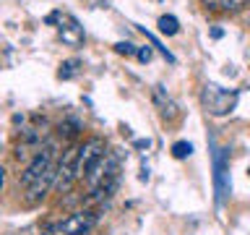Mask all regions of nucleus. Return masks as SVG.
<instances>
[{"label": "nucleus", "mask_w": 250, "mask_h": 235, "mask_svg": "<svg viewBox=\"0 0 250 235\" xmlns=\"http://www.w3.org/2000/svg\"><path fill=\"white\" fill-rule=\"evenodd\" d=\"M201 102H203V107H206V113H211V115H227V113H232V110H234V105H237V92L208 84V86H203Z\"/></svg>", "instance_id": "nucleus-1"}, {"label": "nucleus", "mask_w": 250, "mask_h": 235, "mask_svg": "<svg viewBox=\"0 0 250 235\" xmlns=\"http://www.w3.org/2000/svg\"><path fill=\"white\" fill-rule=\"evenodd\" d=\"M78 152H81V144L68 146L65 152H62V157H60V162H58V178H55V191H58V193L70 191V186L81 178V172H78Z\"/></svg>", "instance_id": "nucleus-2"}, {"label": "nucleus", "mask_w": 250, "mask_h": 235, "mask_svg": "<svg viewBox=\"0 0 250 235\" xmlns=\"http://www.w3.org/2000/svg\"><path fill=\"white\" fill-rule=\"evenodd\" d=\"M99 222V214L91 209H81V212H73L70 217L60 219L58 222V230L62 235H89Z\"/></svg>", "instance_id": "nucleus-3"}, {"label": "nucleus", "mask_w": 250, "mask_h": 235, "mask_svg": "<svg viewBox=\"0 0 250 235\" xmlns=\"http://www.w3.org/2000/svg\"><path fill=\"white\" fill-rule=\"evenodd\" d=\"M52 170H58V167L52 164V146H44V149H39V152L34 154V160H31V162H29V167L23 170L21 186H23V188L34 186L39 178H44L47 172H52Z\"/></svg>", "instance_id": "nucleus-4"}, {"label": "nucleus", "mask_w": 250, "mask_h": 235, "mask_svg": "<svg viewBox=\"0 0 250 235\" xmlns=\"http://www.w3.org/2000/svg\"><path fill=\"white\" fill-rule=\"evenodd\" d=\"M104 154H107L104 139H99V136L86 139L83 144H81V152H78V172H81V178L89 175V170H91Z\"/></svg>", "instance_id": "nucleus-5"}, {"label": "nucleus", "mask_w": 250, "mask_h": 235, "mask_svg": "<svg viewBox=\"0 0 250 235\" xmlns=\"http://www.w3.org/2000/svg\"><path fill=\"white\" fill-rule=\"evenodd\" d=\"M214 188H216V199L219 204L227 201V196H229V154H227V149H216L214 154Z\"/></svg>", "instance_id": "nucleus-6"}, {"label": "nucleus", "mask_w": 250, "mask_h": 235, "mask_svg": "<svg viewBox=\"0 0 250 235\" xmlns=\"http://www.w3.org/2000/svg\"><path fill=\"white\" fill-rule=\"evenodd\" d=\"M58 34H60V39L65 45H70V47H78L83 42V29H81V24H78L73 16H58Z\"/></svg>", "instance_id": "nucleus-7"}, {"label": "nucleus", "mask_w": 250, "mask_h": 235, "mask_svg": "<svg viewBox=\"0 0 250 235\" xmlns=\"http://www.w3.org/2000/svg\"><path fill=\"white\" fill-rule=\"evenodd\" d=\"M159 31L164 37H175L180 31V21L175 19V16H162L159 19Z\"/></svg>", "instance_id": "nucleus-8"}, {"label": "nucleus", "mask_w": 250, "mask_h": 235, "mask_svg": "<svg viewBox=\"0 0 250 235\" xmlns=\"http://www.w3.org/2000/svg\"><path fill=\"white\" fill-rule=\"evenodd\" d=\"M208 8H224V11H237L248 3V0H203Z\"/></svg>", "instance_id": "nucleus-9"}, {"label": "nucleus", "mask_w": 250, "mask_h": 235, "mask_svg": "<svg viewBox=\"0 0 250 235\" xmlns=\"http://www.w3.org/2000/svg\"><path fill=\"white\" fill-rule=\"evenodd\" d=\"M190 152H193V146L188 144V141H175V144H172V154H175L177 160H185V157H190Z\"/></svg>", "instance_id": "nucleus-10"}, {"label": "nucleus", "mask_w": 250, "mask_h": 235, "mask_svg": "<svg viewBox=\"0 0 250 235\" xmlns=\"http://www.w3.org/2000/svg\"><path fill=\"white\" fill-rule=\"evenodd\" d=\"M76 66H78V60H65L60 66V78H70L76 73Z\"/></svg>", "instance_id": "nucleus-11"}, {"label": "nucleus", "mask_w": 250, "mask_h": 235, "mask_svg": "<svg viewBox=\"0 0 250 235\" xmlns=\"http://www.w3.org/2000/svg\"><path fill=\"white\" fill-rule=\"evenodd\" d=\"M115 50L120 52V55H136V52H138V47H136V45H130V42H117V45H115Z\"/></svg>", "instance_id": "nucleus-12"}, {"label": "nucleus", "mask_w": 250, "mask_h": 235, "mask_svg": "<svg viewBox=\"0 0 250 235\" xmlns=\"http://www.w3.org/2000/svg\"><path fill=\"white\" fill-rule=\"evenodd\" d=\"M136 58L141 60V63H148V60H151V47H138V52H136Z\"/></svg>", "instance_id": "nucleus-13"}]
</instances>
